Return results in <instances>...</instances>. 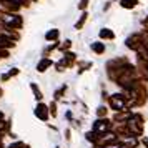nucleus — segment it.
Here are the masks:
<instances>
[{
    "label": "nucleus",
    "mask_w": 148,
    "mask_h": 148,
    "mask_svg": "<svg viewBox=\"0 0 148 148\" xmlns=\"http://www.w3.org/2000/svg\"><path fill=\"white\" fill-rule=\"evenodd\" d=\"M2 95H3V90H2V87H0V97H2Z\"/></svg>",
    "instance_id": "nucleus-27"
},
{
    "label": "nucleus",
    "mask_w": 148,
    "mask_h": 148,
    "mask_svg": "<svg viewBox=\"0 0 148 148\" xmlns=\"http://www.w3.org/2000/svg\"><path fill=\"white\" fill-rule=\"evenodd\" d=\"M88 7V0H80L78 2V10H82V12H85Z\"/></svg>",
    "instance_id": "nucleus-23"
},
{
    "label": "nucleus",
    "mask_w": 148,
    "mask_h": 148,
    "mask_svg": "<svg viewBox=\"0 0 148 148\" xmlns=\"http://www.w3.org/2000/svg\"><path fill=\"white\" fill-rule=\"evenodd\" d=\"M30 88H32V92H34V97L37 101H42V98H43V95H42V90L38 88V85L35 83V82H32L30 83Z\"/></svg>",
    "instance_id": "nucleus-15"
},
{
    "label": "nucleus",
    "mask_w": 148,
    "mask_h": 148,
    "mask_svg": "<svg viewBox=\"0 0 148 148\" xmlns=\"http://www.w3.org/2000/svg\"><path fill=\"white\" fill-rule=\"evenodd\" d=\"M110 130H112V121L108 120V118H98L93 123V133H97V135L108 133Z\"/></svg>",
    "instance_id": "nucleus-4"
},
{
    "label": "nucleus",
    "mask_w": 148,
    "mask_h": 148,
    "mask_svg": "<svg viewBox=\"0 0 148 148\" xmlns=\"http://www.w3.org/2000/svg\"><path fill=\"white\" fill-rule=\"evenodd\" d=\"M20 73V68L17 67H12L8 72H5V73H2V77H0V82H8L10 78H14V77H17V75Z\"/></svg>",
    "instance_id": "nucleus-10"
},
{
    "label": "nucleus",
    "mask_w": 148,
    "mask_h": 148,
    "mask_svg": "<svg viewBox=\"0 0 148 148\" xmlns=\"http://www.w3.org/2000/svg\"><path fill=\"white\" fill-rule=\"evenodd\" d=\"M108 115V108L107 107H98L97 108V116L98 118H107Z\"/></svg>",
    "instance_id": "nucleus-18"
},
{
    "label": "nucleus",
    "mask_w": 148,
    "mask_h": 148,
    "mask_svg": "<svg viewBox=\"0 0 148 148\" xmlns=\"http://www.w3.org/2000/svg\"><path fill=\"white\" fill-rule=\"evenodd\" d=\"M108 105L113 112H127L128 110V100L125 93H113L112 97H108Z\"/></svg>",
    "instance_id": "nucleus-2"
},
{
    "label": "nucleus",
    "mask_w": 148,
    "mask_h": 148,
    "mask_svg": "<svg viewBox=\"0 0 148 148\" xmlns=\"http://www.w3.org/2000/svg\"><path fill=\"white\" fill-rule=\"evenodd\" d=\"M58 38H60V30L58 28H50L45 34V40L47 42H57Z\"/></svg>",
    "instance_id": "nucleus-11"
},
{
    "label": "nucleus",
    "mask_w": 148,
    "mask_h": 148,
    "mask_svg": "<svg viewBox=\"0 0 148 148\" xmlns=\"http://www.w3.org/2000/svg\"><path fill=\"white\" fill-rule=\"evenodd\" d=\"M53 65H55V70H57V72H65V68H67L65 62H63V58H60V60L57 62V63H53Z\"/></svg>",
    "instance_id": "nucleus-20"
},
{
    "label": "nucleus",
    "mask_w": 148,
    "mask_h": 148,
    "mask_svg": "<svg viewBox=\"0 0 148 148\" xmlns=\"http://www.w3.org/2000/svg\"><path fill=\"white\" fill-rule=\"evenodd\" d=\"M138 5V0H120V7L125 10H132Z\"/></svg>",
    "instance_id": "nucleus-14"
},
{
    "label": "nucleus",
    "mask_w": 148,
    "mask_h": 148,
    "mask_svg": "<svg viewBox=\"0 0 148 148\" xmlns=\"http://www.w3.org/2000/svg\"><path fill=\"white\" fill-rule=\"evenodd\" d=\"M0 2H2V0H0ZM10 2H18L22 5V8H28L32 5V0H10Z\"/></svg>",
    "instance_id": "nucleus-21"
},
{
    "label": "nucleus",
    "mask_w": 148,
    "mask_h": 148,
    "mask_svg": "<svg viewBox=\"0 0 148 148\" xmlns=\"http://www.w3.org/2000/svg\"><path fill=\"white\" fill-rule=\"evenodd\" d=\"M110 5H112V2H107V3H105V7H103V10H108V8H110Z\"/></svg>",
    "instance_id": "nucleus-25"
},
{
    "label": "nucleus",
    "mask_w": 148,
    "mask_h": 148,
    "mask_svg": "<svg viewBox=\"0 0 148 148\" xmlns=\"http://www.w3.org/2000/svg\"><path fill=\"white\" fill-rule=\"evenodd\" d=\"M0 37L5 38V40H10V42H15L17 43V42L20 40V32L18 30H14V28H10L8 25L0 22Z\"/></svg>",
    "instance_id": "nucleus-3"
},
{
    "label": "nucleus",
    "mask_w": 148,
    "mask_h": 148,
    "mask_svg": "<svg viewBox=\"0 0 148 148\" xmlns=\"http://www.w3.org/2000/svg\"><path fill=\"white\" fill-rule=\"evenodd\" d=\"M0 8H3L5 12H12V14H20L22 5L18 2H10V0H2L0 2Z\"/></svg>",
    "instance_id": "nucleus-6"
},
{
    "label": "nucleus",
    "mask_w": 148,
    "mask_h": 148,
    "mask_svg": "<svg viewBox=\"0 0 148 148\" xmlns=\"http://www.w3.org/2000/svg\"><path fill=\"white\" fill-rule=\"evenodd\" d=\"M98 38H100V40H113L115 32L112 30V28L103 27V28H100V32H98Z\"/></svg>",
    "instance_id": "nucleus-9"
},
{
    "label": "nucleus",
    "mask_w": 148,
    "mask_h": 148,
    "mask_svg": "<svg viewBox=\"0 0 148 148\" xmlns=\"http://www.w3.org/2000/svg\"><path fill=\"white\" fill-rule=\"evenodd\" d=\"M62 58H63V62H65V65H67V68H72L77 63V53H73V52H70V50H67V52H63V55H62Z\"/></svg>",
    "instance_id": "nucleus-8"
},
{
    "label": "nucleus",
    "mask_w": 148,
    "mask_h": 148,
    "mask_svg": "<svg viewBox=\"0 0 148 148\" xmlns=\"http://www.w3.org/2000/svg\"><path fill=\"white\" fill-rule=\"evenodd\" d=\"M52 65H53L52 58H50V57H43V58H40L38 63H37V72H38V73H43V72H47Z\"/></svg>",
    "instance_id": "nucleus-7"
},
{
    "label": "nucleus",
    "mask_w": 148,
    "mask_h": 148,
    "mask_svg": "<svg viewBox=\"0 0 148 148\" xmlns=\"http://www.w3.org/2000/svg\"><path fill=\"white\" fill-rule=\"evenodd\" d=\"M48 112H50V115H52V116H57V101H55V100L48 105Z\"/></svg>",
    "instance_id": "nucleus-22"
},
{
    "label": "nucleus",
    "mask_w": 148,
    "mask_h": 148,
    "mask_svg": "<svg viewBox=\"0 0 148 148\" xmlns=\"http://www.w3.org/2000/svg\"><path fill=\"white\" fill-rule=\"evenodd\" d=\"M3 118H5V115H3V112L0 110V121H3Z\"/></svg>",
    "instance_id": "nucleus-26"
},
{
    "label": "nucleus",
    "mask_w": 148,
    "mask_h": 148,
    "mask_svg": "<svg viewBox=\"0 0 148 148\" xmlns=\"http://www.w3.org/2000/svg\"><path fill=\"white\" fill-rule=\"evenodd\" d=\"M70 47H72V40H70V38H67L63 43H60V45H58V50H60V52H67Z\"/></svg>",
    "instance_id": "nucleus-19"
},
{
    "label": "nucleus",
    "mask_w": 148,
    "mask_h": 148,
    "mask_svg": "<svg viewBox=\"0 0 148 148\" xmlns=\"http://www.w3.org/2000/svg\"><path fill=\"white\" fill-rule=\"evenodd\" d=\"M35 116L42 121H47L48 116H50V112H48V105H45L43 101H38L37 103V107H35Z\"/></svg>",
    "instance_id": "nucleus-5"
},
{
    "label": "nucleus",
    "mask_w": 148,
    "mask_h": 148,
    "mask_svg": "<svg viewBox=\"0 0 148 148\" xmlns=\"http://www.w3.org/2000/svg\"><path fill=\"white\" fill-rule=\"evenodd\" d=\"M90 48H92V52H95L97 55L105 53V50H107V47H105V43H103V42H93V43L90 45Z\"/></svg>",
    "instance_id": "nucleus-13"
},
{
    "label": "nucleus",
    "mask_w": 148,
    "mask_h": 148,
    "mask_svg": "<svg viewBox=\"0 0 148 148\" xmlns=\"http://www.w3.org/2000/svg\"><path fill=\"white\" fill-rule=\"evenodd\" d=\"M87 20H88V12L85 10V12H82L80 18H78V20L75 22L73 28H75V30H82V28L85 27V23H87Z\"/></svg>",
    "instance_id": "nucleus-12"
},
{
    "label": "nucleus",
    "mask_w": 148,
    "mask_h": 148,
    "mask_svg": "<svg viewBox=\"0 0 148 148\" xmlns=\"http://www.w3.org/2000/svg\"><path fill=\"white\" fill-rule=\"evenodd\" d=\"M0 22L8 25L10 28H14V30H18V32H20V28H23V23H25V20L20 14L5 12L3 8H0Z\"/></svg>",
    "instance_id": "nucleus-1"
},
{
    "label": "nucleus",
    "mask_w": 148,
    "mask_h": 148,
    "mask_svg": "<svg viewBox=\"0 0 148 148\" xmlns=\"http://www.w3.org/2000/svg\"><path fill=\"white\" fill-rule=\"evenodd\" d=\"M10 57V50H7V48H0V60L2 58H8Z\"/></svg>",
    "instance_id": "nucleus-24"
},
{
    "label": "nucleus",
    "mask_w": 148,
    "mask_h": 148,
    "mask_svg": "<svg viewBox=\"0 0 148 148\" xmlns=\"http://www.w3.org/2000/svg\"><path fill=\"white\" fill-rule=\"evenodd\" d=\"M15 45H17L15 42L5 40V38H2V37H0V48H7V50H10V48H14Z\"/></svg>",
    "instance_id": "nucleus-16"
},
{
    "label": "nucleus",
    "mask_w": 148,
    "mask_h": 148,
    "mask_svg": "<svg viewBox=\"0 0 148 148\" xmlns=\"http://www.w3.org/2000/svg\"><path fill=\"white\" fill-rule=\"evenodd\" d=\"M67 92V85H62L58 90H55V93H53V100L57 101V100H60L62 97H63V93Z\"/></svg>",
    "instance_id": "nucleus-17"
}]
</instances>
